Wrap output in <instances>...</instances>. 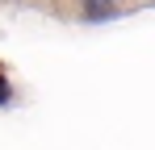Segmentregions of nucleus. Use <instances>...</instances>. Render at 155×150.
Masks as SVG:
<instances>
[{
  "label": "nucleus",
  "instance_id": "f257e3e1",
  "mask_svg": "<svg viewBox=\"0 0 155 150\" xmlns=\"http://www.w3.org/2000/svg\"><path fill=\"white\" fill-rule=\"evenodd\" d=\"M84 8H88L92 17H105V13H109V0H84Z\"/></svg>",
  "mask_w": 155,
  "mask_h": 150
},
{
  "label": "nucleus",
  "instance_id": "f03ea898",
  "mask_svg": "<svg viewBox=\"0 0 155 150\" xmlns=\"http://www.w3.org/2000/svg\"><path fill=\"white\" fill-rule=\"evenodd\" d=\"M4 96H8V83H4V79H0V100H4Z\"/></svg>",
  "mask_w": 155,
  "mask_h": 150
}]
</instances>
